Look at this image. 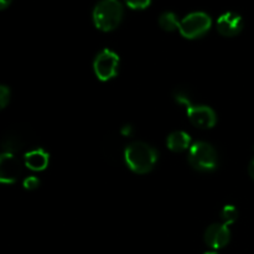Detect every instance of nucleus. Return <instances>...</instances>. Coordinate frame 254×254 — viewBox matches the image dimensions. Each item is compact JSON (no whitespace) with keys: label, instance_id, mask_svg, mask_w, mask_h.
<instances>
[{"label":"nucleus","instance_id":"nucleus-7","mask_svg":"<svg viewBox=\"0 0 254 254\" xmlns=\"http://www.w3.org/2000/svg\"><path fill=\"white\" fill-rule=\"evenodd\" d=\"M21 174V164L12 153L0 154V184H14Z\"/></svg>","mask_w":254,"mask_h":254},{"label":"nucleus","instance_id":"nucleus-18","mask_svg":"<svg viewBox=\"0 0 254 254\" xmlns=\"http://www.w3.org/2000/svg\"><path fill=\"white\" fill-rule=\"evenodd\" d=\"M12 0H0V10H4L11 4Z\"/></svg>","mask_w":254,"mask_h":254},{"label":"nucleus","instance_id":"nucleus-9","mask_svg":"<svg viewBox=\"0 0 254 254\" xmlns=\"http://www.w3.org/2000/svg\"><path fill=\"white\" fill-rule=\"evenodd\" d=\"M217 31L222 36H237L243 29V19L237 12L227 11L217 19Z\"/></svg>","mask_w":254,"mask_h":254},{"label":"nucleus","instance_id":"nucleus-16","mask_svg":"<svg viewBox=\"0 0 254 254\" xmlns=\"http://www.w3.org/2000/svg\"><path fill=\"white\" fill-rule=\"evenodd\" d=\"M22 185H24V188L26 190H35V189H37L40 186V180L36 176H29V178L25 179Z\"/></svg>","mask_w":254,"mask_h":254},{"label":"nucleus","instance_id":"nucleus-13","mask_svg":"<svg viewBox=\"0 0 254 254\" xmlns=\"http://www.w3.org/2000/svg\"><path fill=\"white\" fill-rule=\"evenodd\" d=\"M238 218V211L235 206L232 205H227L222 208L221 211V220L225 225H232L237 221Z\"/></svg>","mask_w":254,"mask_h":254},{"label":"nucleus","instance_id":"nucleus-4","mask_svg":"<svg viewBox=\"0 0 254 254\" xmlns=\"http://www.w3.org/2000/svg\"><path fill=\"white\" fill-rule=\"evenodd\" d=\"M189 164L195 170L208 173L217 168L218 156L216 149L206 141H197L189 149Z\"/></svg>","mask_w":254,"mask_h":254},{"label":"nucleus","instance_id":"nucleus-14","mask_svg":"<svg viewBox=\"0 0 254 254\" xmlns=\"http://www.w3.org/2000/svg\"><path fill=\"white\" fill-rule=\"evenodd\" d=\"M127 6L133 10H144L150 6L151 0H124Z\"/></svg>","mask_w":254,"mask_h":254},{"label":"nucleus","instance_id":"nucleus-11","mask_svg":"<svg viewBox=\"0 0 254 254\" xmlns=\"http://www.w3.org/2000/svg\"><path fill=\"white\" fill-rule=\"evenodd\" d=\"M166 145L169 150L174 153H183L191 148V136L186 131L175 130L171 134H169L166 139Z\"/></svg>","mask_w":254,"mask_h":254},{"label":"nucleus","instance_id":"nucleus-10","mask_svg":"<svg viewBox=\"0 0 254 254\" xmlns=\"http://www.w3.org/2000/svg\"><path fill=\"white\" fill-rule=\"evenodd\" d=\"M24 161L26 168L34 171H42L47 168L50 163V155L44 149L37 148L25 154Z\"/></svg>","mask_w":254,"mask_h":254},{"label":"nucleus","instance_id":"nucleus-17","mask_svg":"<svg viewBox=\"0 0 254 254\" xmlns=\"http://www.w3.org/2000/svg\"><path fill=\"white\" fill-rule=\"evenodd\" d=\"M248 174H250L251 178L254 180V158L250 161V165H248Z\"/></svg>","mask_w":254,"mask_h":254},{"label":"nucleus","instance_id":"nucleus-15","mask_svg":"<svg viewBox=\"0 0 254 254\" xmlns=\"http://www.w3.org/2000/svg\"><path fill=\"white\" fill-rule=\"evenodd\" d=\"M10 96H11V93H10L9 87L0 84V111H2L9 104Z\"/></svg>","mask_w":254,"mask_h":254},{"label":"nucleus","instance_id":"nucleus-19","mask_svg":"<svg viewBox=\"0 0 254 254\" xmlns=\"http://www.w3.org/2000/svg\"><path fill=\"white\" fill-rule=\"evenodd\" d=\"M203 254H220V253L215 252V251H211V252H206V253H203Z\"/></svg>","mask_w":254,"mask_h":254},{"label":"nucleus","instance_id":"nucleus-3","mask_svg":"<svg viewBox=\"0 0 254 254\" xmlns=\"http://www.w3.org/2000/svg\"><path fill=\"white\" fill-rule=\"evenodd\" d=\"M176 102L186 107L188 118L195 127L201 129H211L217 123V116L211 107L203 104H193L185 93L175 94Z\"/></svg>","mask_w":254,"mask_h":254},{"label":"nucleus","instance_id":"nucleus-6","mask_svg":"<svg viewBox=\"0 0 254 254\" xmlns=\"http://www.w3.org/2000/svg\"><path fill=\"white\" fill-rule=\"evenodd\" d=\"M119 56L111 49L99 52L93 61V71L99 81L107 82L118 74Z\"/></svg>","mask_w":254,"mask_h":254},{"label":"nucleus","instance_id":"nucleus-2","mask_svg":"<svg viewBox=\"0 0 254 254\" xmlns=\"http://www.w3.org/2000/svg\"><path fill=\"white\" fill-rule=\"evenodd\" d=\"M124 9L119 0H101L92 12L94 26L104 32L113 31L123 20Z\"/></svg>","mask_w":254,"mask_h":254},{"label":"nucleus","instance_id":"nucleus-5","mask_svg":"<svg viewBox=\"0 0 254 254\" xmlns=\"http://www.w3.org/2000/svg\"><path fill=\"white\" fill-rule=\"evenodd\" d=\"M212 26V19L203 11H195L180 20L179 31L185 39L193 40L207 34Z\"/></svg>","mask_w":254,"mask_h":254},{"label":"nucleus","instance_id":"nucleus-8","mask_svg":"<svg viewBox=\"0 0 254 254\" xmlns=\"http://www.w3.org/2000/svg\"><path fill=\"white\" fill-rule=\"evenodd\" d=\"M203 240L208 247L213 250H221L230 243L231 231L225 223H213L205 231Z\"/></svg>","mask_w":254,"mask_h":254},{"label":"nucleus","instance_id":"nucleus-12","mask_svg":"<svg viewBox=\"0 0 254 254\" xmlns=\"http://www.w3.org/2000/svg\"><path fill=\"white\" fill-rule=\"evenodd\" d=\"M159 25H160L161 29L164 31H175V30H179V26H180V20L178 19L174 12L171 11H165L159 16Z\"/></svg>","mask_w":254,"mask_h":254},{"label":"nucleus","instance_id":"nucleus-1","mask_svg":"<svg viewBox=\"0 0 254 254\" xmlns=\"http://www.w3.org/2000/svg\"><path fill=\"white\" fill-rule=\"evenodd\" d=\"M159 154L155 149L143 141H134L124 150V160L135 174H148L155 166Z\"/></svg>","mask_w":254,"mask_h":254}]
</instances>
